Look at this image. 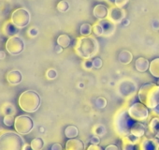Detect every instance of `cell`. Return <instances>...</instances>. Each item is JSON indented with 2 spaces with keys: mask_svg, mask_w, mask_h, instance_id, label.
I'll list each match as a JSON object with an SVG mask.
<instances>
[{
  "mask_svg": "<svg viewBox=\"0 0 159 150\" xmlns=\"http://www.w3.org/2000/svg\"><path fill=\"white\" fill-rule=\"evenodd\" d=\"M75 51L80 57L91 59L98 54L99 51V43L98 40L92 36L81 37L77 40Z\"/></svg>",
  "mask_w": 159,
  "mask_h": 150,
  "instance_id": "6da1fadb",
  "label": "cell"
},
{
  "mask_svg": "<svg viewBox=\"0 0 159 150\" xmlns=\"http://www.w3.org/2000/svg\"><path fill=\"white\" fill-rule=\"evenodd\" d=\"M139 102L148 109L153 110L159 105V86L157 84H145L140 87L138 94Z\"/></svg>",
  "mask_w": 159,
  "mask_h": 150,
  "instance_id": "7a4b0ae2",
  "label": "cell"
},
{
  "mask_svg": "<svg viewBox=\"0 0 159 150\" xmlns=\"http://www.w3.org/2000/svg\"><path fill=\"white\" fill-rule=\"evenodd\" d=\"M25 141L16 131L7 130L0 133V150H24Z\"/></svg>",
  "mask_w": 159,
  "mask_h": 150,
  "instance_id": "3957f363",
  "label": "cell"
},
{
  "mask_svg": "<svg viewBox=\"0 0 159 150\" xmlns=\"http://www.w3.org/2000/svg\"><path fill=\"white\" fill-rule=\"evenodd\" d=\"M40 97L34 90H25L24 91L18 100L20 108L25 113H34L40 106Z\"/></svg>",
  "mask_w": 159,
  "mask_h": 150,
  "instance_id": "277c9868",
  "label": "cell"
},
{
  "mask_svg": "<svg viewBox=\"0 0 159 150\" xmlns=\"http://www.w3.org/2000/svg\"><path fill=\"white\" fill-rule=\"evenodd\" d=\"M134 120L129 115L128 112L126 110H122L115 115L114 120V127L116 132L121 135L122 137L128 134L130 128L134 124Z\"/></svg>",
  "mask_w": 159,
  "mask_h": 150,
  "instance_id": "5b68a950",
  "label": "cell"
},
{
  "mask_svg": "<svg viewBox=\"0 0 159 150\" xmlns=\"http://www.w3.org/2000/svg\"><path fill=\"white\" fill-rule=\"evenodd\" d=\"M30 20H31L30 12L26 9H24V8L15 10L11 13V21L19 29L27 26L30 23Z\"/></svg>",
  "mask_w": 159,
  "mask_h": 150,
  "instance_id": "8992f818",
  "label": "cell"
},
{
  "mask_svg": "<svg viewBox=\"0 0 159 150\" xmlns=\"http://www.w3.org/2000/svg\"><path fill=\"white\" fill-rule=\"evenodd\" d=\"M14 128L16 132L21 135L28 134L34 129V121L28 115H19L15 117Z\"/></svg>",
  "mask_w": 159,
  "mask_h": 150,
  "instance_id": "52a82bcc",
  "label": "cell"
},
{
  "mask_svg": "<svg viewBox=\"0 0 159 150\" xmlns=\"http://www.w3.org/2000/svg\"><path fill=\"white\" fill-rule=\"evenodd\" d=\"M129 115L134 121L141 122L145 121L149 116V109L141 102L133 103L127 110Z\"/></svg>",
  "mask_w": 159,
  "mask_h": 150,
  "instance_id": "ba28073f",
  "label": "cell"
},
{
  "mask_svg": "<svg viewBox=\"0 0 159 150\" xmlns=\"http://www.w3.org/2000/svg\"><path fill=\"white\" fill-rule=\"evenodd\" d=\"M24 49H25V42L20 37L13 36L8 39L6 42V50L10 54L18 55L21 53H23Z\"/></svg>",
  "mask_w": 159,
  "mask_h": 150,
  "instance_id": "9c48e42d",
  "label": "cell"
},
{
  "mask_svg": "<svg viewBox=\"0 0 159 150\" xmlns=\"http://www.w3.org/2000/svg\"><path fill=\"white\" fill-rule=\"evenodd\" d=\"M139 140L140 138H137L130 133L123 136L122 149L123 150H139Z\"/></svg>",
  "mask_w": 159,
  "mask_h": 150,
  "instance_id": "30bf717a",
  "label": "cell"
},
{
  "mask_svg": "<svg viewBox=\"0 0 159 150\" xmlns=\"http://www.w3.org/2000/svg\"><path fill=\"white\" fill-rule=\"evenodd\" d=\"M125 11L124 9L121 8H117V7H111L109 9V13H108V19L110 21H111L113 24L117 25L122 23L125 19Z\"/></svg>",
  "mask_w": 159,
  "mask_h": 150,
  "instance_id": "8fae6325",
  "label": "cell"
},
{
  "mask_svg": "<svg viewBox=\"0 0 159 150\" xmlns=\"http://www.w3.org/2000/svg\"><path fill=\"white\" fill-rule=\"evenodd\" d=\"M119 90L123 96H130V95H133L135 91L137 90V86L135 83L131 81H128V82L125 81L121 83L119 87Z\"/></svg>",
  "mask_w": 159,
  "mask_h": 150,
  "instance_id": "7c38bea8",
  "label": "cell"
},
{
  "mask_svg": "<svg viewBox=\"0 0 159 150\" xmlns=\"http://www.w3.org/2000/svg\"><path fill=\"white\" fill-rule=\"evenodd\" d=\"M66 150H85L84 143L78 138L68 139L65 146Z\"/></svg>",
  "mask_w": 159,
  "mask_h": 150,
  "instance_id": "4fadbf2b",
  "label": "cell"
},
{
  "mask_svg": "<svg viewBox=\"0 0 159 150\" xmlns=\"http://www.w3.org/2000/svg\"><path fill=\"white\" fill-rule=\"evenodd\" d=\"M158 142L154 139H149V138H143L142 140H139V150H157Z\"/></svg>",
  "mask_w": 159,
  "mask_h": 150,
  "instance_id": "5bb4252c",
  "label": "cell"
},
{
  "mask_svg": "<svg viewBox=\"0 0 159 150\" xmlns=\"http://www.w3.org/2000/svg\"><path fill=\"white\" fill-rule=\"evenodd\" d=\"M7 81L11 86H17L19 85L23 80V75L20 70H11L8 72L7 74Z\"/></svg>",
  "mask_w": 159,
  "mask_h": 150,
  "instance_id": "9a60e30c",
  "label": "cell"
},
{
  "mask_svg": "<svg viewBox=\"0 0 159 150\" xmlns=\"http://www.w3.org/2000/svg\"><path fill=\"white\" fill-rule=\"evenodd\" d=\"M2 31H3V34L5 36L11 38V37H13V36H17V34L19 32V28L10 20V21H7L3 25Z\"/></svg>",
  "mask_w": 159,
  "mask_h": 150,
  "instance_id": "2e32d148",
  "label": "cell"
},
{
  "mask_svg": "<svg viewBox=\"0 0 159 150\" xmlns=\"http://www.w3.org/2000/svg\"><path fill=\"white\" fill-rule=\"evenodd\" d=\"M99 23L101 24L103 30H104V37H111L114 34L115 32V24H113L111 21H110L109 19H104V20H100Z\"/></svg>",
  "mask_w": 159,
  "mask_h": 150,
  "instance_id": "e0dca14e",
  "label": "cell"
},
{
  "mask_svg": "<svg viewBox=\"0 0 159 150\" xmlns=\"http://www.w3.org/2000/svg\"><path fill=\"white\" fill-rule=\"evenodd\" d=\"M145 131H146L145 126L143 124H141L140 122L135 121L134 124L132 125V127L130 128L129 133L137 138H142L145 134Z\"/></svg>",
  "mask_w": 159,
  "mask_h": 150,
  "instance_id": "ac0fdd59",
  "label": "cell"
},
{
  "mask_svg": "<svg viewBox=\"0 0 159 150\" xmlns=\"http://www.w3.org/2000/svg\"><path fill=\"white\" fill-rule=\"evenodd\" d=\"M108 13H109V9L105 6V5H102V4H98L97 5L94 10H93V14L94 16L98 19L99 21L100 20H104L108 17Z\"/></svg>",
  "mask_w": 159,
  "mask_h": 150,
  "instance_id": "d6986e66",
  "label": "cell"
},
{
  "mask_svg": "<svg viewBox=\"0 0 159 150\" xmlns=\"http://www.w3.org/2000/svg\"><path fill=\"white\" fill-rule=\"evenodd\" d=\"M150 67V62L148 59L144 57H139L135 61V68L139 72H145L149 69Z\"/></svg>",
  "mask_w": 159,
  "mask_h": 150,
  "instance_id": "ffe728a7",
  "label": "cell"
},
{
  "mask_svg": "<svg viewBox=\"0 0 159 150\" xmlns=\"http://www.w3.org/2000/svg\"><path fill=\"white\" fill-rule=\"evenodd\" d=\"M118 60L121 64L124 65H128L132 62L133 60V54L131 52L127 51V50H123L119 55H118Z\"/></svg>",
  "mask_w": 159,
  "mask_h": 150,
  "instance_id": "44dd1931",
  "label": "cell"
},
{
  "mask_svg": "<svg viewBox=\"0 0 159 150\" xmlns=\"http://www.w3.org/2000/svg\"><path fill=\"white\" fill-rule=\"evenodd\" d=\"M149 70L151 74L155 78H159V57L154 58L151 63L149 67Z\"/></svg>",
  "mask_w": 159,
  "mask_h": 150,
  "instance_id": "7402d4cb",
  "label": "cell"
},
{
  "mask_svg": "<svg viewBox=\"0 0 159 150\" xmlns=\"http://www.w3.org/2000/svg\"><path fill=\"white\" fill-rule=\"evenodd\" d=\"M79 135V129L76 126L74 125H69L65 129V136L67 139H73V138H77V136Z\"/></svg>",
  "mask_w": 159,
  "mask_h": 150,
  "instance_id": "603a6c76",
  "label": "cell"
},
{
  "mask_svg": "<svg viewBox=\"0 0 159 150\" xmlns=\"http://www.w3.org/2000/svg\"><path fill=\"white\" fill-rule=\"evenodd\" d=\"M71 39L66 34H62L57 38V44L62 48H67L70 45Z\"/></svg>",
  "mask_w": 159,
  "mask_h": 150,
  "instance_id": "cb8c5ba5",
  "label": "cell"
},
{
  "mask_svg": "<svg viewBox=\"0 0 159 150\" xmlns=\"http://www.w3.org/2000/svg\"><path fill=\"white\" fill-rule=\"evenodd\" d=\"M30 145L33 148V150H42L44 145H45V143H44V140L42 138L37 137L31 141Z\"/></svg>",
  "mask_w": 159,
  "mask_h": 150,
  "instance_id": "d4e9b609",
  "label": "cell"
},
{
  "mask_svg": "<svg viewBox=\"0 0 159 150\" xmlns=\"http://www.w3.org/2000/svg\"><path fill=\"white\" fill-rule=\"evenodd\" d=\"M92 32H93V26H91L90 24L84 23L80 27V33H81L82 37H88L91 35Z\"/></svg>",
  "mask_w": 159,
  "mask_h": 150,
  "instance_id": "484cf974",
  "label": "cell"
},
{
  "mask_svg": "<svg viewBox=\"0 0 159 150\" xmlns=\"http://www.w3.org/2000/svg\"><path fill=\"white\" fill-rule=\"evenodd\" d=\"M149 129L151 132L154 135L158 130H159V116L158 117H153L150 123H149Z\"/></svg>",
  "mask_w": 159,
  "mask_h": 150,
  "instance_id": "4316f807",
  "label": "cell"
},
{
  "mask_svg": "<svg viewBox=\"0 0 159 150\" xmlns=\"http://www.w3.org/2000/svg\"><path fill=\"white\" fill-rule=\"evenodd\" d=\"M2 111H3V114H4L5 115H14V114H15V112H16L14 106H13L11 103H6V104L3 106V108H2Z\"/></svg>",
  "mask_w": 159,
  "mask_h": 150,
  "instance_id": "83f0119b",
  "label": "cell"
},
{
  "mask_svg": "<svg viewBox=\"0 0 159 150\" xmlns=\"http://www.w3.org/2000/svg\"><path fill=\"white\" fill-rule=\"evenodd\" d=\"M93 32H94V34H95L97 37H101V36H103L104 30H103V27H102L101 24L99 23V21H98V23H96V24L93 26Z\"/></svg>",
  "mask_w": 159,
  "mask_h": 150,
  "instance_id": "f1b7e54d",
  "label": "cell"
},
{
  "mask_svg": "<svg viewBox=\"0 0 159 150\" xmlns=\"http://www.w3.org/2000/svg\"><path fill=\"white\" fill-rule=\"evenodd\" d=\"M93 131L95 133V135H98L99 137H102L105 133H106V129H105V126L104 125H97L94 129H93Z\"/></svg>",
  "mask_w": 159,
  "mask_h": 150,
  "instance_id": "f546056e",
  "label": "cell"
},
{
  "mask_svg": "<svg viewBox=\"0 0 159 150\" xmlns=\"http://www.w3.org/2000/svg\"><path fill=\"white\" fill-rule=\"evenodd\" d=\"M57 10L60 12H66L69 10V4L67 1L66 0H62L60 1L58 4H57Z\"/></svg>",
  "mask_w": 159,
  "mask_h": 150,
  "instance_id": "4dcf8cb0",
  "label": "cell"
},
{
  "mask_svg": "<svg viewBox=\"0 0 159 150\" xmlns=\"http://www.w3.org/2000/svg\"><path fill=\"white\" fill-rule=\"evenodd\" d=\"M3 122H4V125L5 126H7V127H12V126H14V123H15V117L12 115H5L4 116V119H3Z\"/></svg>",
  "mask_w": 159,
  "mask_h": 150,
  "instance_id": "1f68e13d",
  "label": "cell"
},
{
  "mask_svg": "<svg viewBox=\"0 0 159 150\" xmlns=\"http://www.w3.org/2000/svg\"><path fill=\"white\" fill-rule=\"evenodd\" d=\"M95 104H96V106H97L98 109H103V108H105L106 105H107V101H106V99L103 98V97H98V98L95 101Z\"/></svg>",
  "mask_w": 159,
  "mask_h": 150,
  "instance_id": "d6a6232c",
  "label": "cell"
},
{
  "mask_svg": "<svg viewBox=\"0 0 159 150\" xmlns=\"http://www.w3.org/2000/svg\"><path fill=\"white\" fill-rule=\"evenodd\" d=\"M46 77L49 80H54L57 77V71L54 68H50L46 71Z\"/></svg>",
  "mask_w": 159,
  "mask_h": 150,
  "instance_id": "836d02e7",
  "label": "cell"
},
{
  "mask_svg": "<svg viewBox=\"0 0 159 150\" xmlns=\"http://www.w3.org/2000/svg\"><path fill=\"white\" fill-rule=\"evenodd\" d=\"M93 68H100L102 66H103V62H102V59L101 58H99V57H96V58H94L93 60Z\"/></svg>",
  "mask_w": 159,
  "mask_h": 150,
  "instance_id": "e575fe53",
  "label": "cell"
},
{
  "mask_svg": "<svg viewBox=\"0 0 159 150\" xmlns=\"http://www.w3.org/2000/svg\"><path fill=\"white\" fill-rule=\"evenodd\" d=\"M83 67L84 69L90 70L93 68V61L90 59H84V61L83 62Z\"/></svg>",
  "mask_w": 159,
  "mask_h": 150,
  "instance_id": "d590c367",
  "label": "cell"
},
{
  "mask_svg": "<svg viewBox=\"0 0 159 150\" xmlns=\"http://www.w3.org/2000/svg\"><path fill=\"white\" fill-rule=\"evenodd\" d=\"M128 1H129V0H114V5L117 8L123 9L128 3Z\"/></svg>",
  "mask_w": 159,
  "mask_h": 150,
  "instance_id": "8d00e7d4",
  "label": "cell"
},
{
  "mask_svg": "<svg viewBox=\"0 0 159 150\" xmlns=\"http://www.w3.org/2000/svg\"><path fill=\"white\" fill-rule=\"evenodd\" d=\"M27 34H28V36H29L30 38H35V37H37V36H38V34H39V30H38V28H37V27H31V28L28 30Z\"/></svg>",
  "mask_w": 159,
  "mask_h": 150,
  "instance_id": "74e56055",
  "label": "cell"
},
{
  "mask_svg": "<svg viewBox=\"0 0 159 150\" xmlns=\"http://www.w3.org/2000/svg\"><path fill=\"white\" fill-rule=\"evenodd\" d=\"M91 144H99L100 143V137L98 135H93L92 138L90 139Z\"/></svg>",
  "mask_w": 159,
  "mask_h": 150,
  "instance_id": "f35d334b",
  "label": "cell"
},
{
  "mask_svg": "<svg viewBox=\"0 0 159 150\" xmlns=\"http://www.w3.org/2000/svg\"><path fill=\"white\" fill-rule=\"evenodd\" d=\"M152 27L154 31H158L159 30V20L158 19H154L152 22Z\"/></svg>",
  "mask_w": 159,
  "mask_h": 150,
  "instance_id": "ab89813d",
  "label": "cell"
},
{
  "mask_svg": "<svg viewBox=\"0 0 159 150\" xmlns=\"http://www.w3.org/2000/svg\"><path fill=\"white\" fill-rule=\"evenodd\" d=\"M87 150H103L101 146H99V144H90L87 147Z\"/></svg>",
  "mask_w": 159,
  "mask_h": 150,
  "instance_id": "60d3db41",
  "label": "cell"
},
{
  "mask_svg": "<svg viewBox=\"0 0 159 150\" xmlns=\"http://www.w3.org/2000/svg\"><path fill=\"white\" fill-rule=\"evenodd\" d=\"M51 150H63V147H62V145H61L60 143H53V144L52 145Z\"/></svg>",
  "mask_w": 159,
  "mask_h": 150,
  "instance_id": "b9f144b4",
  "label": "cell"
},
{
  "mask_svg": "<svg viewBox=\"0 0 159 150\" xmlns=\"http://www.w3.org/2000/svg\"><path fill=\"white\" fill-rule=\"evenodd\" d=\"M104 150H120L119 147L115 144H110L108 146H106V148Z\"/></svg>",
  "mask_w": 159,
  "mask_h": 150,
  "instance_id": "7bdbcfd3",
  "label": "cell"
},
{
  "mask_svg": "<svg viewBox=\"0 0 159 150\" xmlns=\"http://www.w3.org/2000/svg\"><path fill=\"white\" fill-rule=\"evenodd\" d=\"M6 58V53L4 51H0V60Z\"/></svg>",
  "mask_w": 159,
  "mask_h": 150,
  "instance_id": "ee69618b",
  "label": "cell"
},
{
  "mask_svg": "<svg viewBox=\"0 0 159 150\" xmlns=\"http://www.w3.org/2000/svg\"><path fill=\"white\" fill-rule=\"evenodd\" d=\"M55 51H56V53H57V54H60V53H62V51H63V48L57 44V45H56V47H55Z\"/></svg>",
  "mask_w": 159,
  "mask_h": 150,
  "instance_id": "f6af8a7d",
  "label": "cell"
},
{
  "mask_svg": "<svg viewBox=\"0 0 159 150\" xmlns=\"http://www.w3.org/2000/svg\"><path fill=\"white\" fill-rule=\"evenodd\" d=\"M24 150H33V148L31 147V145H30V144L25 143V146H24Z\"/></svg>",
  "mask_w": 159,
  "mask_h": 150,
  "instance_id": "bcb514c9",
  "label": "cell"
},
{
  "mask_svg": "<svg viewBox=\"0 0 159 150\" xmlns=\"http://www.w3.org/2000/svg\"><path fill=\"white\" fill-rule=\"evenodd\" d=\"M153 111H154V113H155L156 115H159V105H158L157 107H155V108L153 109Z\"/></svg>",
  "mask_w": 159,
  "mask_h": 150,
  "instance_id": "7dc6e473",
  "label": "cell"
},
{
  "mask_svg": "<svg viewBox=\"0 0 159 150\" xmlns=\"http://www.w3.org/2000/svg\"><path fill=\"white\" fill-rule=\"evenodd\" d=\"M122 23H123L124 26H128V25H129V20H125V19Z\"/></svg>",
  "mask_w": 159,
  "mask_h": 150,
  "instance_id": "c3c4849f",
  "label": "cell"
},
{
  "mask_svg": "<svg viewBox=\"0 0 159 150\" xmlns=\"http://www.w3.org/2000/svg\"><path fill=\"white\" fill-rule=\"evenodd\" d=\"M157 86H159V78H158V81H157Z\"/></svg>",
  "mask_w": 159,
  "mask_h": 150,
  "instance_id": "681fc988",
  "label": "cell"
},
{
  "mask_svg": "<svg viewBox=\"0 0 159 150\" xmlns=\"http://www.w3.org/2000/svg\"><path fill=\"white\" fill-rule=\"evenodd\" d=\"M157 150H159V144H158V146H157Z\"/></svg>",
  "mask_w": 159,
  "mask_h": 150,
  "instance_id": "f907efd6",
  "label": "cell"
}]
</instances>
